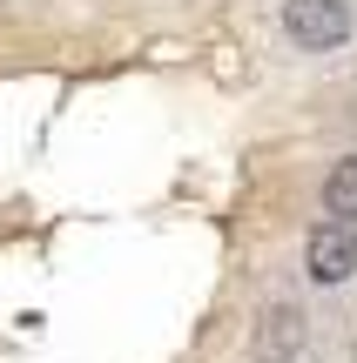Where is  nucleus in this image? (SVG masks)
Listing matches in <instances>:
<instances>
[{
    "mask_svg": "<svg viewBox=\"0 0 357 363\" xmlns=\"http://www.w3.org/2000/svg\"><path fill=\"white\" fill-rule=\"evenodd\" d=\"M283 40L304 54H331L351 40V7L344 0H283Z\"/></svg>",
    "mask_w": 357,
    "mask_h": 363,
    "instance_id": "nucleus-1",
    "label": "nucleus"
},
{
    "mask_svg": "<svg viewBox=\"0 0 357 363\" xmlns=\"http://www.w3.org/2000/svg\"><path fill=\"white\" fill-rule=\"evenodd\" d=\"M304 276L324 283V289H337V283L357 276V229L351 222H317V229L304 235Z\"/></svg>",
    "mask_w": 357,
    "mask_h": 363,
    "instance_id": "nucleus-2",
    "label": "nucleus"
},
{
    "mask_svg": "<svg viewBox=\"0 0 357 363\" xmlns=\"http://www.w3.org/2000/svg\"><path fill=\"white\" fill-rule=\"evenodd\" d=\"M304 350V310L297 303H270L263 323H256V357L263 363H290Z\"/></svg>",
    "mask_w": 357,
    "mask_h": 363,
    "instance_id": "nucleus-3",
    "label": "nucleus"
},
{
    "mask_svg": "<svg viewBox=\"0 0 357 363\" xmlns=\"http://www.w3.org/2000/svg\"><path fill=\"white\" fill-rule=\"evenodd\" d=\"M324 222H351L357 229V155H344V162H331V175H324Z\"/></svg>",
    "mask_w": 357,
    "mask_h": 363,
    "instance_id": "nucleus-4",
    "label": "nucleus"
}]
</instances>
